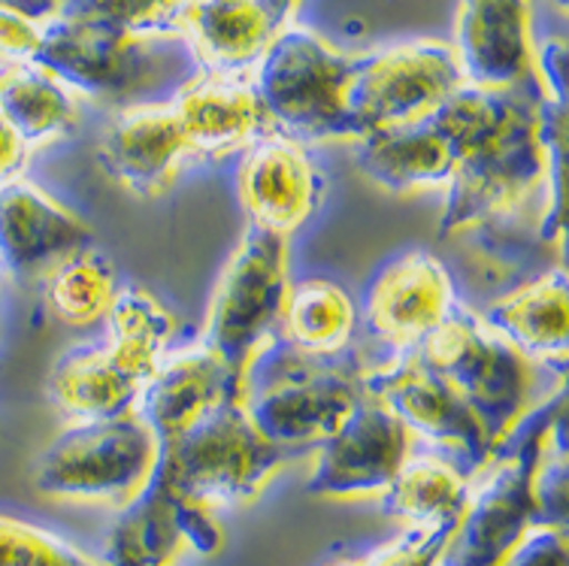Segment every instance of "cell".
<instances>
[{
    "label": "cell",
    "instance_id": "obj_7",
    "mask_svg": "<svg viewBox=\"0 0 569 566\" xmlns=\"http://www.w3.org/2000/svg\"><path fill=\"white\" fill-rule=\"evenodd\" d=\"M158 464V439L137 413L82 418L64 427L33 464V488L70 503L124 506Z\"/></svg>",
    "mask_w": 569,
    "mask_h": 566
},
{
    "label": "cell",
    "instance_id": "obj_16",
    "mask_svg": "<svg viewBox=\"0 0 569 566\" xmlns=\"http://www.w3.org/2000/svg\"><path fill=\"white\" fill-rule=\"evenodd\" d=\"M297 0H186L176 31L203 73H242L288 28Z\"/></svg>",
    "mask_w": 569,
    "mask_h": 566
},
{
    "label": "cell",
    "instance_id": "obj_1",
    "mask_svg": "<svg viewBox=\"0 0 569 566\" xmlns=\"http://www.w3.org/2000/svg\"><path fill=\"white\" fill-rule=\"evenodd\" d=\"M67 88L107 107L167 103L200 73L182 33H133L107 24L52 16L40 24L37 49L28 58Z\"/></svg>",
    "mask_w": 569,
    "mask_h": 566
},
{
    "label": "cell",
    "instance_id": "obj_26",
    "mask_svg": "<svg viewBox=\"0 0 569 566\" xmlns=\"http://www.w3.org/2000/svg\"><path fill=\"white\" fill-rule=\"evenodd\" d=\"M355 300L333 279H303L288 288L282 318H279V337L307 351V355H342L355 337Z\"/></svg>",
    "mask_w": 569,
    "mask_h": 566
},
{
    "label": "cell",
    "instance_id": "obj_9",
    "mask_svg": "<svg viewBox=\"0 0 569 566\" xmlns=\"http://www.w3.org/2000/svg\"><path fill=\"white\" fill-rule=\"evenodd\" d=\"M288 288V240L249 225L212 291L200 346L242 376L254 351L276 334Z\"/></svg>",
    "mask_w": 569,
    "mask_h": 566
},
{
    "label": "cell",
    "instance_id": "obj_6",
    "mask_svg": "<svg viewBox=\"0 0 569 566\" xmlns=\"http://www.w3.org/2000/svg\"><path fill=\"white\" fill-rule=\"evenodd\" d=\"M252 86L267 125L295 142L358 140L349 116L355 58L337 52L318 33L284 28L261 54Z\"/></svg>",
    "mask_w": 569,
    "mask_h": 566
},
{
    "label": "cell",
    "instance_id": "obj_21",
    "mask_svg": "<svg viewBox=\"0 0 569 566\" xmlns=\"http://www.w3.org/2000/svg\"><path fill=\"white\" fill-rule=\"evenodd\" d=\"M191 152L228 155L261 140L267 116L252 79L240 73H203L186 82L170 100Z\"/></svg>",
    "mask_w": 569,
    "mask_h": 566
},
{
    "label": "cell",
    "instance_id": "obj_2",
    "mask_svg": "<svg viewBox=\"0 0 569 566\" xmlns=\"http://www.w3.org/2000/svg\"><path fill=\"white\" fill-rule=\"evenodd\" d=\"M342 355H307L279 334L267 339L240 376V404L258 434L279 448L328 439L367 394L358 360Z\"/></svg>",
    "mask_w": 569,
    "mask_h": 566
},
{
    "label": "cell",
    "instance_id": "obj_31",
    "mask_svg": "<svg viewBox=\"0 0 569 566\" xmlns=\"http://www.w3.org/2000/svg\"><path fill=\"white\" fill-rule=\"evenodd\" d=\"M0 566H100L64 539L0 515Z\"/></svg>",
    "mask_w": 569,
    "mask_h": 566
},
{
    "label": "cell",
    "instance_id": "obj_30",
    "mask_svg": "<svg viewBox=\"0 0 569 566\" xmlns=\"http://www.w3.org/2000/svg\"><path fill=\"white\" fill-rule=\"evenodd\" d=\"M186 0H64L56 16L133 33L176 31ZM179 33V31H176Z\"/></svg>",
    "mask_w": 569,
    "mask_h": 566
},
{
    "label": "cell",
    "instance_id": "obj_35",
    "mask_svg": "<svg viewBox=\"0 0 569 566\" xmlns=\"http://www.w3.org/2000/svg\"><path fill=\"white\" fill-rule=\"evenodd\" d=\"M539 77H542V95L558 107H567V43L548 40L537 54Z\"/></svg>",
    "mask_w": 569,
    "mask_h": 566
},
{
    "label": "cell",
    "instance_id": "obj_12",
    "mask_svg": "<svg viewBox=\"0 0 569 566\" xmlns=\"http://www.w3.org/2000/svg\"><path fill=\"white\" fill-rule=\"evenodd\" d=\"M363 391L382 400L412 436L455 451L451 464L467 479L479 476L488 467L493 446L488 443L482 425L460 404L449 381L418 358V351L388 364L382 370L363 373Z\"/></svg>",
    "mask_w": 569,
    "mask_h": 566
},
{
    "label": "cell",
    "instance_id": "obj_25",
    "mask_svg": "<svg viewBox=\"0 0 569 566\" xmlns=\"http://www.w3.org/2000/svg\"><path fill=\"white\" fill-rule=\"evenodd\" d=\"M0 112L31 149L64 137L77 125L70 88L28 58H7L0 64Z\"/></svg>",
    "mask_w": 569,
    "mask_h": 566
},
{
    "label": "cell",
    "instance_id": "obj_28",
    "mask_svg": "<svg viewBox=\"0 0 569 566\" xmlns=\"http://www.w3.org/2000/svg\"><path fill=\"white\" fill-rule=\"evenodd\" d=\"M470 479L451 460L409 458L391 485L379 494L388 518L418 524L460 522L470 500Z\"/></svg>",
    "mask_w": 569,
    "mask_h": 566
},
{
    "label": "cell",
    "instance_id": "obj_38",
    "mask_svg": "<svg viewBox=\"0 0 569 566\" xmlns=\"http://www.w3.org/2000/svg\"><path fill=\"white\" fill-rule=\"evenodd\" d=\"M328 566H370V560L367 557H346V560H333Z\"/></svg>",
    "mask_w": 569,
    "mask_h": 566
},
{
    "label": "cell",
    "instance_id": "obj_27",
    "mask_svg": "<svg viewBox=\"0 0 569 566\" xmlns=\"http://www.w3.org/2000/svg\"><path fill=\"white\" fill-rule=\"evenodd\" d=\"M107 327H110L107 351L121 370L142 385L167 355V346L176 334V318L146 288L124 285L116 291V300L107 312Z\"/></svg>",
    "mask_w": 569,
    "mask_h": 566
},
{
    "label": "cell",
    "instance_id": "obj_15",
    "mask_svg": "<svg viewBox=\"0 0 569 566\" xmlns=\"http://www.w3.org/2000/svg\"><path fill=\"white\" fill-rule=\"evenodd\" d=\"M451 272L427 251H403L379 267L363 295V321L397 349L421 346L455 312Z\"/></svg>",
    "mask_w": 569,
    "mask_h": 566
},
{
    "label": "cell",
    "instance_id": "obj_34",
    "mask_svg": "<svg viewBox=\"0 0 569 566\" xmlns=\"http://www.w3.org/2000/svg\"><path fill=\"white\" fill-rule=\"evenodd\" d=\"M497 566H569L567 527L533 524Z\"/></svg>",
    "mask_w": 569,
    "mask_h": 566
},
{
    "label": "cell",
    "instance_id": "obj_11",
    "mask_svg": "<svg viewBox=\"0 0 569 566\" xmlns=\"http://www.w3.org/2000/svg\"><path fill=\"white\" fill-rule=\"evenodd\" d=\"M409 427L382 400H363L328 439L318 443L307 476V494L325 500L379 497L412 458Z\"/></svg>",
    "mask_w": 569,
    "mask_h": 566
},
{
    "label": "cell",
    "instance_id": "obj_14",
    "mask_svg": "<svg viewBox=\"0 0 569 566\" xmlns=\"http://www.w3.org/2000/svg\"><path fill=\"white\" fill-rule=\"evenodd\" d=\"M237 197L252 228L288 240L321 207L325 176L300 142L273 133L246 146L237 167Z\"/></svg>",
    "mask_w": 569,
    "mask_h": 566
},
{
    "label": "cell",
    "instance_id": "obj_4",
    "mask_svg": "<svg viewBox=\"0 0 569 566\" xmlns=\"http://www.w3.org/2000/svg\"><path fill=\"white\" fill-rule=\"evenodd\" d=\"M567 406V391L560 388L512 427L500 446L493 448L488 467L476 476L467 509L460 515L455 536L439 566H497L521 536L537 524V479L539 458L546 448L548 427Z\"/></svg>",
    "mask_w": 569,
    "mask_h": 566
},
{
    "label": "cell",
    "instance_id": "obj_17",
    "mask_svg": "<svg viewBox=\"0 0 569 566\" xmlns=\"http://www.w3.org/2000/svg\"><path fill=\"white\" fill-rule=\"evenodd\" d=\"M463 86L509 91L533 70L527 0H460L451 43Z\"/></svg>",
    "mask_w": 569,
    "mask_h": 566
},
{
    "label": "cell",
    "instance_id": "obj_5",
    "mask_svg": "<svg viewBox=\"0 0 569 566\" xmlns=\"http://www.w3.org/2000/svg\"><path fill=\"white\" fill-rule=\"evenodd\" d=\"M284 464V448L258 434L252 418L230 394L194 425L158 446V469L170 488L200 506L252 503Z\"/></svg>",
    "mask_w": 569,
    "mask_h": 566
},
{
    "label": "cell",
    "instance_id": "obj_36",
    "mask_svg": "<svg viewBox=\"0 0 569 566\" xmlns=\"http://www.w3.org/2000/svg\"><path fill=\"white\" fill-rule=\"evenodd\" d=\"M28 155H31V146L19 137V131L0 112V186L22 176Z\"/></svg>",
    "mask_w": 569,
    "mask_h": 566
},
{
    "label": "cell",
    "instance_id": "obj_10",
    "mask_svg": "<svg viewBox=\"0 0 569 566\" xmlns=\"http://www.w3.org/2000/svg\"><path fill=\"white\" fill-rule=\"evenodd\" d=\"M460 86L458 61L446 43L418 40L358 54L349 82V116L358 140L379 128L427 119Z\"/></svg>",
    "mask_w": 569,
    "mask_h": 566
},
{
    "label": "cell",
    "instance_id": "obj_24",
    "mask_svg": "<svg viewBox=\"0 0 569 566\" xmlns=\"http://www.w3.org/2000/svg\"><path fill=\"white\" fill-rule=\"evenodd\" d=\"M140 381L131 379L112 360V355L98 346H77L64 351L49 373V397L58 409L82 418H116L133 413Z\"/></svg>",
    "mask_w": 569,
    "mask_h": 566
},
{
    "label": "cell",
    "instance_id": "obj_19",
    "mask_svg": "<svg viewBox=\"0 0 569 566\" xmlns=\"http://www.w3.org/2000/svg\"><path fill=\"white\" fill-rule=\"evenodd\" d=\"M82 249H91L82 218L24 179L0 186V264L12 276H46Z\"/></svg>",
    "mask_w": 569,
    "mask_h": 566
},
{
    "label": "cell",
    "instance_id": "obj_8",
    "mask_svg": "<svg viewBox=\"0 0 569 566\" xmlns=\"http://www.w3.org/2000/svg\"><path fill=\"white\" fill-rule=\"evenodd\" d=\"M418 358L449 381L493 448L525 418L533 391L530 358L493 334L482 318L455 306L442 327L418 346Z\"/></svg>",
    "mask_w": 569,
    "mask_h": 566
},
{
    "label": "cell",
    "instance_id": "obj_18",
    "mask_svg": "<svg viewBox=\"0 0 569 566\" xmlns=\"http://www.w3.org/2000/svg\"><path fill=\"white\" fill-rule=\"evenodd\" d=\"M191 152L170 100L121 109L98 142V163L112 182L137 197H158L173 186Z\"/></svg>",
    "mask_w": 569,
    "mask_h": 566
},
{
    "label": "cell",
    "instance_id": "obj_20",
    "mask_svg": "<svg viewBox=\"0 0 569 566\" xmlns=\"http://www.w3.org/2000/svg\"><path fill=\"white\" fill-rule=\"evenodd\" d=\"M240 394V376L230 373L216 355L203 346L164 355L149 379L142 381L133 413L152 430L158 446L207 415L212 406Z\"/></svg>",
    "mask_w": 569,
    "mask_h": 566
},
{
    "label": "cell",
    "instance_id": "obj_37",
    "mask_svg": "<svg viewBox=\"0 0 569 566\" xmlns=\"http://www.w3.org/2000/svg\"><path fill=\"white\" fill-rule=\"evenodd\" d=\"M61 3L64 0H0V10L22 16V19L33 24H43L46 19H52L61 10Z\"/></svg>",
    "mask_w": 569,
    "mask_h": 566
},
{
    "label": "cell",
    "instance_id": "obj_32",
    "mask_svg": "<svg viewBox=\"0 0 569 566\" xmlns=\"http://www.w3.org/2000/svg\"><path fill=\"white\" fill-rule=\"evenodd\" d=\"M567 406L555 415L548 427L546 448L539 458L537 479H533V500H537V524L567 527Z\"/></svg>",
    "mask_w": 569,
    "mask_h": 566
},
{
    "label": "cell",
    "instance_id": "obj_3",
    "mask_svg": "<svg viewBox=\"0 0 569 566\" xmlns=\"http://www.w3.org/2000/svg\"><path fill=\"white\" fill-rule=\"evenodd\" d=\"M546 95L527 79L518 86L506 119L485 137L470 155H463L449 182L446 209L439 218V237L485 230L518 216L539 200L548 170L546 128H542Z\"/></svg>",
    "mask_w": 569,
    "mask_h": 566
},
{
    "label": "cell",
    "instance_id": "obj_13",
    "mask_svg": "<svg viewBox=\"0 0 569 566\" xmlns=\"http://www.w3.org/2000/svg\"><path fill=\"white\" fill-rule=\"evenodd\" d=\"M221 545L224 534L212 509L176 494L154 464L146 485L116 515L100 566H170L186 548L212 557Z\"/></svg>",
    "mask_w": 569,
    "mask_h": 566
},
{
    "label": "cell",
    "instance_id": "obj_29",
    "mask_svg": "<svg viewBox=\"0 0 569 566\" xmlns=\"http://www.w3.org/2000/svg\"><path fill=\"white\" fill-rule=\"evenodd\" d=\"M116 291V267L94 249L70 255L43 276L46 304L58 321L70 327L98 325L100 318H107Z\"/></svg>",
    "mask_w": 569,
    "mask_h": 566
},
{
    "label": "cell",
    "instance_id": "obj_23",
    "mask_svg": "<svg viewBox=\"0 0 569 566\" xmlns=\"http://www.w3.org/2000/svg\"><path fill=\"white\" fill-rule=\"evenodd\" d=\"M482 321L525 358L563 364L569 351L567 270H546L537 279L518 285L485 309Z\"/></svg>",
    "mask_w": 569,
    "mask_h": 566
},
{
    "label": "cell",
    "instance_id": "obj_22",
    "mask_svg": "<svg viewBox=\"0 0 569 566\" xmlns=\"http://www.w3.org/2000/svg\"><path fill=\"white\" fill-rule=\"evenodd\" d=\"M355 163L367 179L391 195H416L425 188H449L458 152L427 119L379 128L355 142Z\"/></svg>",
    "mask_w": 569,
    "mask_h": 566
},
{
    "label": "cell",
    "instance_id": "obj_33",
    "mask_svg": "<svg viewBox=\"0 0 569 566\" xmlns=\"http://www.w3.org/2000/svg\"><path fill=\"white\" fill-rule=\"evenodd\" d=\"M455 527H458V522L409 527L403 536H397L395 543L382 545L372 555H367V560H370V566H439L451 536H455Z\"/></svg>",
    "mask_w": 569,
    "mask_h": 566
}]
</instances>
